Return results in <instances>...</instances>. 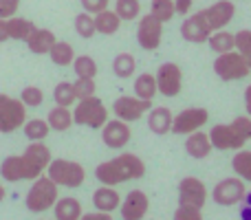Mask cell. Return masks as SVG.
<instances>
[{
    "label": "cell",
    "instance_id": "cell-19",
    "mask_svg": "<svg viewBox=\"0 0 251 220\" xmlns=\"http://www.w3.org/2000/svg\"><path fill=\"white\" fill-rule=\"evenodd\" d=\"M0 176L9 183H18V181H31L29 168H26L25 159L20 156H7L0 165Z\"/></svg>",
    "mask_w": 251,
    "mask_h": 220
},
{
    "label": "cell",
    "instance_id": "cell-27",
    "mask_svg": "<svg viewBox=\"0 0 251 220\" xmlns=\"http://www.w3.org/2000/svg\"><path fill=\"white\" fill-rule=\"evenodd\" d=\"M33 31H35V24L31 20H26V18H18V16L7 18V33L11 40H22L25 42Z\"/></svg>",
    "mask_w": 251,
    "mask_h": 220
},
{
    "label": "cell",
    "instance_id": "cell-24",
    "mask_svg": "<svg viewBox=\"0 0 251 220\" xmlns=\"http://www.w3.org/2000/svg\"><path fill=\"white\" fill-rule=\"evenodd\" d=\"M51 209L57 220H79V216H82V203L77 198H73V196L57 198Z\"/></svg>",
    "mask_w": 251,
    "mask_h": 220
},
{
    "label": "cell",
    "instance_id": "cell-16",
    "mask_svg": "<svg viewBox=\"0 0 251 220\" xmlns=\"http://www.w3.org/2000/svg\"><path fill=\"white\" fill-rule=\"evenodd\" d=\"M209 33H212V26H209V22H207V18H205L203 11L192 13V16L185 18L181 24V35L187 40V42L203 44V42H207Z\"/></svg>",
    "mask_w": 251,
    "mask_h": 220
},
{
    "label": "cell",
    "instance_id": "cell-33",
    "mask_svg": "<svg viewBox=\"0 0 251 220\" xmlns=\"http://www.w3.org/2000/svg\"><path fill=\"white\" fill-rule=\"evenodd\" d=\"M22 128H25V134L29 141H44V139L49 137V132H51V128H49V123L44 119H31V121H25L22 123Z\"/></svg>",
    "mask_w": 251,
    "mask_h": 220
},
{
    "label": "cell",
    "instance_id": "cell-4",
    "mask_svg": "<svg viewBox=\"0 0 251 220\" xmlns=\"http://www.w3.org/2000/svg\"><path fill=\"white\" fill-rule=\"evenodd\" d=\"M47 172H49L47 176L57 187H71V190H75V187L84 185V181H86V170L77 161L51 159V163L47 165Z\"/></svg>",
    "mask_w": 251,
    "mask_h": 220
},
{
    "label": "cell",
    "instance_id": "cell-44",
    "mask_svg": "<svg viewBox=\"0 0 251 220\" xmlns=\"http://www.w3.org/2000/svg\"><path fill=\"white\" fill-rule=\"evenodd\" d=\"M18 7H20V0H0V18H11L16 16Z\"/></svg>",
    "mask_w": 251,
    "mask_h": 220
},
{
    "label": "cell",
    "instance_id": "cell-35",
    "mask_svg": "<svg viewBox=\"0 0 251 220\" xmlns=\"http://www.w3.org/2000/svg\"><path fill=\"white\" fill-rule=\"evenodd\" d=\"M53 99H55L57 106H66V108H71V106L77 101L75 91H73V84L71 82H60L55 88H53Z\"/></svg>",
    "mask_w": 251,
    "mask_h": 220
},
{
    "label": "cell",
    "instance_id": "cell-37",
    "mask_svg": "<svg viewBox=\"0 0 251 220\" xmlns=\"http://www.w3.org/2000/svg\"><path fill=\"white\" fill-rule=\"evenodd\" d=\"M150 13L159 22H170L176 16V11H174V0H152Z\"/></svg>",
    "mask_w": 251,
    "mask_h": 220
},
{
    "label": "cell",
    "instance_id": "cell-49",
    "mask_svg": "<svg viewBox=\"0 0 251 220\" xmlns=\"http://www.w3.org/2000/svg\"><path fill=\"white\" fill-rule=\"evenodd\" d=\"M245 108H247V115L251 117V84L245 88Z\"/></svg>",
    "mask_w": 251,
    "mask_h": 220
},
{
    "label": "cell",
    "instance_id": "cell-43",
    "mask_svg": "<svg viewBox=\"0 0 251 220\" xmlns=\"http://www.w3.org/2000/svg\"><path fill=\"white\" fill-rule=\"evenodd\" d=\"M108 4H110V0H82V7H84V11H88V13H100V11H104V9H108Z\"/></svg>",
    "mask_w": 251,
    "mask_h": 220
},
{
    "label": "cell",
    "instance_id": "cell-30",
    "mask_svg": "<svg viewBox=\"0 0 251 220\" xmlns=\"http://www.w3.org/2000/svg\"><path fill=\"white\" fill-rule=\"evenodd\" d=\"M156 93H159V91H156V79H154V75L141 73L137 79H134V95H137V97L152 101Z\"/></svg>",
    "mask_w": 251,
    "mask_h": 220
},
{
    "label": "cell",
    "instance_id": "cell-10",
    "mask_svg": "<svg viewBox=\"0 0 251 220\" xmlns=\"http://www.w3.org/2000/svg\"><path fill=\"white\" fill-rule=\"evenodd\" d=\"M154 79H156V91L163 97H176L183 88V73L178 69V64H174V62L161 64Z\"/></svg>",
    "mask_w": 251,
    "mask_h": 220
},
{
    "label": "cell",
    "instance_id": "cell-11",
    "mask_svg": "<svg viewBox=\"0 0 251 220\" xmlns=\"http://www.w3.org/2000/svg\"><path fill=\"white\" fill-rule=\"evenodd\" d=\"M152 108V101L150 99H141V97H130V95H122L115 99L113 104V112L117 119L126 121V123H130V121H139L143 117V112H148Z\"/></svg>",
    "mask_w": 251,
    "mask_h": 220
},
{
    "label": "cell",
    "instance_id": "cell-25",
    "mask_svg": "<svg viewBox=\"0 0 251 220\" xmlns=\"http://www.w3.org/2000/svg\"><path fill=\"white\" fill-rule=\"evenodd\" d=\"M47 123L51 130H57V132H66V130L73 125V112L66 106H53L49 110V117H47Z\"/></svg>",
    "mask_w": 251,
    "mask_h": 220
},
{
    "label": "cell",
    "instance_id": "cell-22",
    "mask_svg": "<svg viewBox=\"0 0 251 220\" xmlns=\"http://www.w3.org/2000/svg\"><path fill=\"white\" fill-rule=\"evenodd\" d=\"M119 203H122V196L110 185L100 187V190H95V194H93V205H95V209H100V212L113 214L115 209H119Z\"/></svg>",
    "mask_w": 251,
    "mask_h": 220
},
{
    "label": "cell",
    "instance_id": "cell-21",
    "mask_svg": "<svg viewBox=\"0 0 251 220\" xmlns=\"http://www.w3.org/2000/svg\"><path fill=\"white\" fill-rule=\"evenodd\" d=\"M172 110L165 108V106H156L150 108V117H148V128L154 134H168L172 130Z\"/></svg>",
    "mask_w": 251,
    "mask_h": 220
},
{
    "label": "cell",
    "instance_id": "cell-26",
    "mask_svg": "<svg viewBox=\"0 0 251 220\" xmlns=\"http://www.w3.org/2000/svg\"><path fill=\"white\" fill-rule=\"evenodd\" d=\"M95 31L97 33H104V35H113L119 31V26H122V18L117 16L115 11H110V9H104V11L95 13Z\"/></svg>",
    "mask_w": 251,
    "mask_h": 220
},
{
    "label": "cell",
    "instance_id": "cell-51",
    "mask_svg": "<svg viewBox=\"0 0 251 220\" xmlns=\"http://www.w3.org/2000/svg\"><path fill=\"white\" fill-rule=\"evenodd\" d=\"M249 69H251V66H249Z\"/></svg>",
    "mask_w": 251,
    "mask_h": 220
},
{
    "label": "cell",
    "instance_id": "cell-46",
    "mask_svg": "<svg viewBox=\"0 0 251 220\" xmlns=\"http://www.w3.org/2000/svg\"><path fill=\"white\" fill-rule=\"evenodd\" d=\"M192 4H194V0H174V11L185 16V13L192 9Z\"/></svg>",
    "mask_w": 251,
    "mask_h": 220
},
{
    "label": "cell",
    "instance_id": "cell-3",
    "mask_svg": "<svg viewBox=\"0 0 251 220\" xmlns=\"http://www.w3.org/2000/svg\"><path fill=\"white\" fill-rule=\"evenodd\" d=\"M57 198H60V196H57V185L49 176L40 174L38 178H33V185L26 192L25 205L31 214H44L55 205Z\"/></svg>",
    "mask_w": 251,
    "mask_h": 220
},
{
    "label": "cell",
    "instance_id": "cell-32",
    "mask_svg": "<svg viewBox=\"0 0 251 220\" xmlns=\"http://www.w3.org/2000/svg\"><path fill=\"white\" fill-rule=\"evenodd\" d=\"M231 168H234L236 176H240L243 181L251 183V150H238L231 159Z\"/></svg>",
    "mask_w": 251,
    "mask_h": 220
},
{
    "label": "cell",
    "instance_id": "cell-28",
    "mask_svg": "<svg viewBox=\"0 0 251 220\" xmlns=\"http://www.w3.org/2000/svg\"><path fill=\"white\" fill-rule=\"evenodd\" d=\"M49 55H51V60H53L55 66H71V62H73V57H75V51L69 42H60V40H55L53 47L49 49Z\"/></svg>",
    "mask_w": 251,
    "mask_h": 220
},
{
    "label": "cell",
    "instance_id": "cell-12",
    "mask_svg": "<svg viewBox=\"0 0 251 220\" xmlns=\"http://www.w3.org/2000/svg\"><path fill=\"white\" fill-rule=\"evenodd\" d=\"M209 119V112L205 108H185L176 117H172V130L174 134H190L194 130H201Z\"/></svg>",
    "mask_w": 251,
    "mask_h": 220
},
{
    "label": "cell",
    "instance_id": "cell-36",
    "mask_svg": "<svg viewBox=\"0 0 251 220\" xmlns=\"http://www.w3.org/2000/svg\"><path fill=\"white\" fill-rule=\"evenodd\" d=\"M115 13L124 20H137L139 13H141V2L139 0H117L115 2Z\"/></svg>",
    "mask_w": 251,
    "mask_h": 220
},
{
    "label": "cell",
    "instance_id": "cell-40",
    "mask_svg": "<svg viewBox=\"0 0 251 220\" xmlns=\"http://www.w3.org/2000/svg\"><path fill=\"white\" fill-rule=\"evenodd\" d=\"M20 101L26 106V108H38V106H42V101H44L42 88H38V86H26V88H22Z\"/></svg>",
    "mask_w": 251,
    "mask_h": 220
},
{
    "label": "cell",
    "instance_id": "cell-20",
    "mask_svg": "<svg viewBox=\"0 0 251 220\" xmlns=\"http://www.w3.org/2000/svg\"><path fill=\"white\" fill-rule=\"evenodd\" d=\"M212 141H209V134L207 132H199V130H194V132H190V137H187L185 141V152L192 156V159H207L209 154H212Z\"/></svg>",
    "mask_w": 251,
    "mask_h": 220
},
{
    "label": "cell",
    "instance_id": "cell-5",
    "mask_svg": "<svg viewBox=\"0 0 251 220\" xmlns=\"http://www.w3.org/2000/svg\"><path fill=\"white\" fill-rule=\"evenodd\" d=\"M77 101L79 104L75 106V110H73V123L100 130L101 125L108 121V110H106L104 101L97 95L84 97V99H77Z\"/></svg>",
    "mask_w": 251,
    "mask_h": 220
},
{
    "label": "cell",
    "instance_id": "cell-18",
    "mask_svg": "<svg viewBox=\"0 0 251 220\" xmlns=\"http://www.w3.org/2000/svg\"><path fill=\"white\" fill-rule=\"evenodd\" d=\"M203 13H205V18H207L212 31H218V29H225V26L234 20L236 7L231 0H218V2H214L212 7L205 9Z\"/></svg>",
    "mask_w": 251,
    "mask_h": 220
},
{
    "label": "cell",
    "instance_id": "cell-1",
    "mask_svg": "<svg viewBox=\"0 0 251 220\" xmlns=\"http://www.w3.org/2000/svg\"><path fill=\"white\" fill-rule=\"evenodd\" d=\"M146 174V165L132 152H124V154L115 156L110 161H104L95 168V176L104 185H119V183L132 181V178H141Z\"/></svg>",
    "mask_w": 251,
    "mask_h": 220
},
{
    "label": "cell",
    "instance_id": "cell-34",
    "mask_svg": "<svg viewBox=\"0 0 251 220\" xmlns=\"http://www.w3.org/2000/svg\"><path fill=\"white\" fill-rule=\"evenodd\" d=\"M71 64H73L77 77H95L97 75V62L91 55H75Z\"/></svg>",
    "mask_w": 251,
    "mask_h": 220
},
{
    "label": "cell",
    "instance_id": "cell-2",
    "mask_svg": "<svg viewBox=\"0 0 251 220\" xmlns=\"http://www.w3.org/2000/svg\"><path fill=\"white\" fill-rule=\"evenodd\" d=\"M251 139V117L240 115L231 123H216L209 130L214 150H240Z\"/></svg>",
    "mask_w": 251,
    "mask_h": 220
},
{
    "label": "cell",
    "instance_id": "cell-50",
    "mask_svg": "<svg viewBox=\"0 0 251 220\" xmlns=\"http://www.w3.org/2000/svg\"><path fill=\"white\" fill-rule=\"evenodd\" d=\"M4 196H7V192H4L2 183H0V203H2V200H4Z\"/></svg>",
    "mask_w": 251,
    "mask_h": 220
},
{
    "label": "cell",
    "instance_id": "cell-38",
    "mask_svg": "<svg viewBox=\"0 0 251 220\" xmlns=\"http://www.w3.org/2000/svg\"><path fill=\"white\" fill-rule=\"evenodd\" d=\"M75 31H77L79 38H93V35L97 33L95 31V18H93V13L84 11L79 13L77 18H75Z\"/></svg>",
    "mask_w": 251,
    "mask_h": 220
},
{
    "label": "cell",
    "instance_id": "cell-7",
    "mask_svg": "<svg viewBox=\"0 0 251 220\" xmlns=\"http://www.w3.org/2000/svg\"><path fill=\"white\" fill-rule=\"evenodd\" d=\"M247 194V187H245V181L240 176H229L223 178L214 185L212 190V198L216 205L221 207H234V205H240V200Z\"/></svg>",
    "mask_w": 251,
    "mask_h": 220
},
{
    "label": "cell",
    "instance_id": "cell-23",
    "mask_svg": "<svg viewBox=\"0 0 251 220\" xmlns=\"http://www.w3.org/2000/svg\"><path fill=\"white\" fill-rule=\"evenodd\" d=\"M55 33L49 29H38L35 26V31L29 35V38L25 40L26 47H29L31 53H35V55H44V53H49V49L53 47V42H55Z\"/></svg>",
    "mask_w": 251,
    "mask_h": 220
},
{
    "label": "cell",
    "instance_id": "cell-45",
    "mask_svg": "<svg viewBox=\"0 0 251 220\" xmlns=\"http://www.w3.org/2000/svg\"><path fill=\"white\" fill-rule=\"evenodd\" d=\"M240 218L251 220V192L249 194H245V198L240 200Z\"/></svg>",
    "mask_w": 251,
    "mask_h": 220
},
{
    "label": "cell",
    "instance_id": "cell-15",
    "mask_svg": "<svg viewBox=\"0 0 251 220\" xmlns=\"http://www.w3.org/2000/svg\"><path fill=\"white\" fill-rule=\"evenodd\" d=\"M132 139V130L130 125L122 119H113L106 121L101 125V141H104L106 147H113V150H119V147H126Z\"/></svg>",
    "mask_w": 251,
    "mask_h": 220
},
{
    "label": "cell",
    "instance_id": "cell-14",
    "mask_svg": "<svg viewBox=\"0 0 251 220\" xmlns=\"http://www.w3.org/2000/svg\"><path fill=\"white\" fill-rule=\"evenodd\" d=\"M178 203L181 205H194V207H205L207 203V190L205 183L196 176H185L178 183Z\"/></svg>",
    "mask_w": 251,
    "mask_h": 220
},
{
    "label": "cell",
    "instance_id": "cell-47",
    "mask_svg": "<svg viewBox=\"0 0 251 220\" xmlns=\"http://www.w3.org/2000/svg\"><path fill=\"white\" fill-rule=\"evenodd\" d=\"M110 218H113L110 214L100 212V209H95V212H91V214H84V216H79V220H110Z\"/></svg>",
    "mask_w": 251,
    "mask_h": 220
},
{
    "label": "cell",
    "instance_id": "cell-13",
    "mask_svg": "<svg viewBox=\"0 0 251 220\" xmlns=\"http://www.w3.org/2000/svg\"><path fill=\"white\" fill-rule=\"evenodd\" d=\"M22 159H25L29 174H31V181H33V178H38L47 170V165L51 163L53 156H51V150L42 141H31L26 146V150L22 152Z\"/></svg>",
    "mask_w": 251,
    "mask_h": 220
},
{
    "label": "cell",
    "instance_id": "cell-39",
    "mask_svg": "<svg viewBox=\"0 0 251 220\" xmlns=\"http://www.w3.org/2000/svg\"><path fill=\"white\" fill-rule=\"evenodd\" d=\"M234 49H238V53L251 66V31L249 29H243L234 35Z\"/></svg>",
    "mask_w": 251,
    "mask_h": 220
},
{
    "label": "cell",
    "instance_id": "cell-17",
    "mask_svg": "<svg viewBox=\"0 0 251 220\" xmlns=\"http://www.w3.org/2000/svg\"><path fill=\"white\" fill-rule=\"evenodd\" d=\"M148 209H150V200H148L146 192H141V190L128 192V196L119 203V212H122V218H126V220L146 218Z\"/></svg>",
    "mask_w": 251,
    "mask_h": 220
},
{
    "label": "cell",
    "instance_id": "cell-48",
    "mask_svg": "<svg viewBox=\"0 0 251 220\" xmlns=\"http://www.w3.org/2000/svg\"><path fill=\"white\" fill-rule=\"evenodd\" d=\"M9 40V33H7V20L4 18H0V44L7 42Z\"/></svg>",
    "mask_w": 251,
    "mask_h": 220
},
{
    "label": "cell",
    "instance_id": "cell-9",
    "mask_svg": "<svg viewBox=\"0 0 251 220\" xmlns=\"http://www.w3.org/2000/svg\"><path fill=\"white\" fill-rule=\"evenodd\" d=\"M161 38H163V22H159L152 13L141 16L137 26V42L143 51H156L161 47Z\"/></svg>",
    "mask_w": 251,
    "mask_h": 220
},
{
    "label": "cell",
    "instance_id": "cell-29",
    "mask_svg": "<svg viewBox=\"0 0 251 220\" xmlns=\"http://www.w3.org/2000/svg\"><path fill=\"white\" fill-rule=\"evenodd\" d=\"M207 44H209V49H212L216 55L218 53H227V51L234 49V35H231L229 31H225V29L212 31L209 38H207Z\"/></svg>",
    "mask_w": 251,
    "mask_h": 220
},
{
    "label": "cell",
    "instance_id": "cell-31",
    "mask_svg": "<svg viewBox=\"0 0 251 220\" xmlns=\"http://www.w3.org/2000/svg\"><path fill=\"white\" fill-rule=\"evenodd\" d=\"M113 71L117 77H132V73L137 71V60H134L132 53H119V55H115L113 60Z\"/></svg>",
    "mask_w": 251,
    "mask_h": 220
},
{
    "label": "cell",
    "instance_id": "cell-42",
    "mask_svg": "<svg viewBox=\"0 0 251 220\" xmlns=\"http://www.w3.org/2000/svg\"><path fill=\"white\" fill-rule=\"evenodd\" d=\"M203 209L194 207V205H178V209L174 212V218L176 220H199Z\"/></svg>",
    "mask_w": 251,
    "mask_h": 220
},
{
    "label": "cell",
    "instance_id": "cell-6",
    "mask_svg": "<svg viewBox=\"0 0 251 220\" xmlns=\"http://www.w3.org/2000/svg\"><path fill=\"white\" fill-rule=\"evenodd\" d=\"M214 73L223 82H234V79H245L251 73V69L247 60L236 49H231L227 53H218V57L214 60Z\"/></svg>",
    "mask_w": 251,
    "mask_h": 220
},
{
    "label": "cell",
    "instance_id": "cell-41",
    "mask_svg": "<svg viewBox=\"0 0 251 220\" xmlns=\"http://www.w3.org/2000/svg\"><path fill=\"white\" fill-rule=\"evenodd\" d=\"M73 91H75V97H77V99L95 95V91H97L95 77H77V82H73Z\"/></svg>",
    "mask_w": 251,
    "mask_h": 220
},
{
    "label": "cell",
    "instance_id": "cell-8",
    "mask_svg": "<svg viewBox=\"0 0 251 220\" xmlns=\"http://www.w3.org/2000/svg\"><path fill=\"white\" fill-rule=\"evenodd\" d=\"M26 121V106L20 99H13L0 93V132L9 134L13 130L22 128Z\"/></svg>",
    "mask_w": 251,
    "mask_h": 220
}]
</instances>
